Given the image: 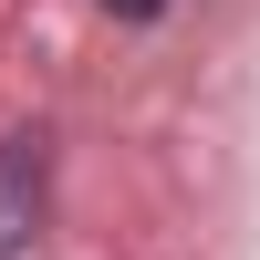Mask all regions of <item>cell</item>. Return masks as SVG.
Segmentation results:
<instances>
[{"instance_id": "1", "label": "cell", "mask_w": 260, "mask_h": 260, "mask_svg": "<svg viewBox=\"0 0 260 260\" xmlns=\"http://www.w3.org/2000/svg\"><path fill=\"white\" fill-rule=\"evenodd\" d=\"M42 219V136H0V260H21Z\"/></svg>"}, {"instance_id": "2", "label": "cell", "mask_w": 260, "mask_h": 260, "mask_svg": "<svg viewBox=\"0 0 260 260\" xmlns=\"http://www.w3.org/2000/svg\"><path fill=\"white\" fill-rule=\"evenodd\" d=\"M104 11H115V21H156L167 0H104Z\"/></svg>"}]
</instances>
